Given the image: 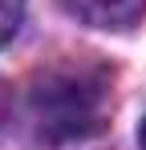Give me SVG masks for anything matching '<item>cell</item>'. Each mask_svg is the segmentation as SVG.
Instances as JSON below:
<instances>
[{"mask_svg": "<svg viewBox=\"0 0 146 150\" xmlns=\"http://www.w3.org/2000/svg\"><path fill=\"white\" fill-rule=\"evenodd\" d=\"M138 142H142V150H146V122H142V130H138Z\"/></svg>", "mask_w": 146, "mask_h": 150, "instance_id": "cell-4", "label": "cell"}, {"mask_svg": "<svg viewBox=\"0 0 146 150\" xmlns=\"http://www.w3.org/2000/svg\"><path fill=\"white\" fill-rule=\"evenodd\" d=\"M21 16H24V0H0V45L21 28Z\"/></svg>", "mask_w": 146, "mask_h": 150, "instance_id": "cell-3", "label": "cell"}, {"mask_svg": "<svg viewBox=\"0 0 146 150\" xmlns=\"http://www.w3.org/2000/svg\"><path fill=\"white\" fill-rule=\"evenodd\" d=\"M106 98H110L106 73L94 65H53L49 73L37 77L28 93L33 122L53 142L94 134L106 114Z\"/></svg>", "mask_w": 146, "mask_h": 150, "instance_id": "cell-1", "label": "cell"}, {"mask_svg": "<svg viewBox=\"0 0 146 150\" xmlns=\"http://www.w3.org/2000/svg\"><path fill=\"white\" fill-rule=\"evenodd\" d=\"M81 21H89L97 28H126L142 16L146 0H65Z\"/></svg>", "mask_w": 146, "mask_h": 150, "instance_id": "cell-2", "label": "cell"}]
</instances>
